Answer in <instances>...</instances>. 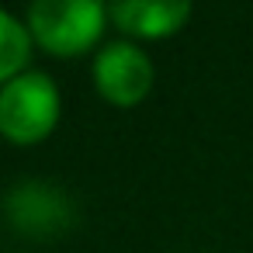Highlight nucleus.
I'll return each instance as SVG.
<instances>
[{"instance_id": "f257e3e1", "label": "nucleus", "mask_w": 253, "mask_h": 253, "mask_svg": "<svg viewBox=\"0 0 253 253\" xmlns=\"http://www.w3.org/2000/svg\"><path fill=\"white\" fill-rule=\"evenodd\" d=\"M59 118V90L52 77L32 70L0 87V132L14 142H39Z\"/></svg>"}, {"instance_id": "f03ea898", "label": "nucleus", "mask_w": 253, "mask_h": 253, "mask_svg": "<svg viewBox=\"0 0 253 253\" xmlns=\"http://www.w3.org/2000/svg\"><path fill=\"white\" fill-rule=\"evenodd\" d=\"M104 25V7L94 0H35L28 7L32 35L56 56L87 49Z\"/></svg>"}, {"instance_id": "7ed1b4c3", "label": "nucleus", "mask_w": 253, "mask_h": 253, "mask_svg": "<svg viewBox=\"0 0 253 253\" xmlns=\"http://www.w3.org/2000/svg\"><path fill=\"white\" fill-rule=\"evenodd\" d=\"M94 80L108 101L135 104L153 84V63L132 42H108L94 59Z\"/></svg>"}, {"instance_id": "20e7f679", "label": "nucleus", "mask_w": 253, "mask_h": 253, "mask_svg": "<svg viewBox=\"0 0 253 253\" xmlns=\"http://www.w3.org/2000/svg\"><path fill=\"white\" fill-rule=\"evenodd\" d=\"M7 215L18 229L45 236L70 222V201L59 187H52L45 180H28L7 194Z\"/></svg>"}, {"instance_id": "39448f33", "label": "nucleus", "mask_w": 253, "mask_h": 253, "mask_svg": "<svg viewBox=\"0 0 253 253\" xmlns=\"http://www.w3.org/2000/svg\"><path fill=\"white\" fill-rule=\"evenodd\" d=\"M118 28L132 35H170L191 14L187 0H118L108 7Z\"/></svg>"}, {"instance_id": "423d86ee", "label": "nucleus", "mask_w": 253, "mask_h": 253, "mask_svg": "<svg viewBox=\"0 0 253 253\" xmlns=\"http://www.w3.org/2000/svg\"><path fill=\"white\" fill-rule=\"evenodd\" d=\"M28 52H32L28 28H21V21L11 18L7 11H0V80H14Z\"/></svg>"}]
</instances>
